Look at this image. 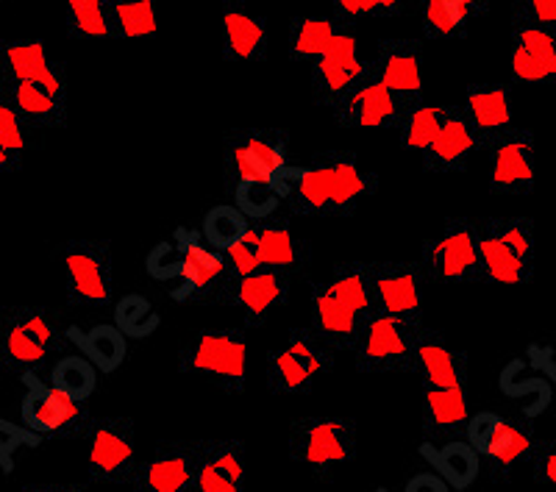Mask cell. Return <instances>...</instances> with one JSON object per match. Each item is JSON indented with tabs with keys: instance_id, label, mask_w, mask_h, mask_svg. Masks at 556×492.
<instances>
[{
	"instance_id": "obj_1",
	"label": "cell",
	"mask_w": 556,
	"mask_h": 492,
	"mask_svg": "<svg viewBox=\"0 0 556 492\" xmlns=\"http://www.w3.org/2000/svg\"><path fill=\"white\" fill-rule=\"evenodd\" d=\"M481 278L504 287L529 285L538 262L534 226L526 217L479 223Z\"/></svg>"
},
{
	"instance_id": "obj_2",
	"label": "cell",
	"mask_w": 556,
	"mask_h": 492,
	"mask_svg": "<svg viewBox=\"0 0 556 492\" xmlns=\"http://www.w3.org/2000/svg\"><path fill=\"white\" fill-rule=\"evenodd\" d=\"M181 370L215 381L217 387L228 392H240L245 387L248 373L245 337L235 328L198 331L184 348Z\"/></svg>"
},
{
	"instance_id": "obj_3",
	"label": "cell",
	"mask_w": 556,
	"mask_h": 492,
	"mask_svg": "<svg viewBox=\"0 0 556 492\" xmlns=\"http://www.w3.org/2000/svg\"><path fill=\"white\" fill-rule=\"evenodd\" d=\"M420 326L415 317L390 315V312H374L356 340V359L362 370L384 373L404 370L415 365V348L420 342Z\"/></svg>"
},
{
	"instance_id": "obj_4",
	"label": "cell",
	"mask_w": 556,
	"mask_h": 492,
	"mask_svg": "<svg viewBox=\"0 0 556 492\" xmlns=\"http://www.w3.org/2000/svg\"><path fill=\"white\" fill-rule=\"evenodd\" d=\"M356 454V426L345 417H306L290 431V456L315 474L348 465Z\"/></svg>"
},
{
	"instance_id": "obj_5",
	"label": "cell",
	"mask_w": 556,
	"mask_h": 492,
	"mask_svg": "<svg viewBox=\"0 0 556 492\" xmlns=\"http://www.w3.org/2000/svg\"><path fill=\"white\" fill-rule=\"evenodd\" d=\"M331 342L320 331H292L267 359V384L273 392H304L331 367Z\"/></svg>"
},
{
	"instance_id": "obj_6",
	"label": "cell",
	"mask_w": 556,
	"mask_h": 492,
	"mask_svg": "<svg viewBox=\"0 0 556 492\" xmlns=\"http://www.w3.org/2000/svg\"><path fill=\"white\" fill-rule=\"evenodd\" d=\"M465 434L481 454V459L490 462L495 476L513 474L520 462L534 459V451H538V440L529 426L506 420L495 412H479V415L468 417Z\"/></svg>"
},
{
	"instance_id": "obj_7",
	"label": "cell",
	"mask_w": 556,
	"mask_h": 492,
	"mask_svg": "<svg viewBox=\"0 0 556 492\" xmlns=\"http://www.w3.org/2000/svg\"><path fill=\"white\" fill-rule=\"evenodd\" d=\"M367 78H376V67L374 62H365L359 56V42L354 34L337 31L326 53L312 64V89L317 101L326 106H334Z\"/></svg>"
},
{
	"instance_id": "obj_8",
	"label": "cell",
	"mask_w": 556,
	"mask_h": 492,
	"mask_svg": "<svg viewBox=\"0 0 556 492\" xmlns=\"http://www.w3.org/2000/svg\"><path fill=\"white\" fill-rule=\"evenodd\" d=\"M490 153V190L495 195H529L538 181L534 137L526 128H506L484 142Z\"/></svg>"
},
{
	"instance_id": "obj_9",
	"label": "cell",
	"mask_w": 556,
	"mask_h": 492,
	"mask_svg": "<svg viewBox=\"0 0 556 492\" xmlns=\"http://www.w3.org/2000/svg\"><path fill=\"white\" fill-rule=\"evenodd\" d=\"M424 270L440 281H476L481 278L479 223L459 220L440 231L424 248Z\"/></svg>"
},
{
	"instance_id": "obj_10",
	"label": "cell",
	"mask_w": 556,
	"mask_h": 492,
	"mask_svg": "<svg viewBox=\"0 0 556 492\" xmlns=\"http://www.w3.org/2000/svg\"><path fill=\"white\" fill-rule=\"evenodd\" d=\"M59 342H62V337L56 331V323L45 310H34V306L7 310L0 348H3V356L9 359V365H42L56 351Z\"/></svg>"
},
{
	"instance_id": "obj_11",
	"label": "cell",
	"mask_w": 556,
	"mask_h": 492,
	"mask_svg": "<svg viewBox=\"0 0 556 492\" xmlns=\"http://www.w3.org/2000/svg\"><path fill=\"white\" fill-rule=\"evenodd\" d=\"M290 171L285 137L276 131H237L228 142V173L237 181L278 184Z\"/></svg>"
},
{
	"instance_id": "obj_12",
	"label": "cell",
	"mask_w": 556,
	"mask_h": 492,
	"mask_svg": "<svg viewBox=\"0 0 556 492\" xmlns=\"http://www.w3.org/2000/svg\"><path fill=\"white\" fill-rule=\"evenodd\" d=\"M67 298L76 306H106L112 298V260L103 242H70L64 251Z\"/></svg>"
},
{
	"instance_id": "obj_13",
	"label": "cell",
	"mask_w": 556,
	"mask_h": 492,
	"mask_svg": "<svg viewBox=\"0 0 556 492\" xmlns=\"http://www.w3.org/2000/svg\"><path fill=\"white\" fill-rule=\"evenodd\" d=\"M137 470V440L126 417L98 420L89 437V476L96 481H131Z\"/></svg>"
},
{
	"instance_id": "obj_14",
	"label": "cell",
	"mask_w": 556,
	"mask_h": 492,
	"mask_svg": "<svg viewBox=\"0 0 556 492\" xmlns=\"http://www.w3.org/2000/svg\"><path fill=\"white\" fill-rule=\"evenodd\" d=\"M201 442L159 445L131 476L134 492H192Z\"/></svg>"
},
{
	"instance_id": "obj_15",
	"label": "cell",
	"mask_w": 556,
	"mask_h": 492,
	"mask_svg": "<svg viewBox=\"0 0 556 492\" xmlns=\"http://www.w3.org/2000/svg\"><path fill=\"white\" fill-rule=\"evenodd\" d=\"M28 395L23 401V424L31 434L51 437L67 434V431L81 429L84 406L81 401L70 398L53 384H42L37 376H26Z\"/></svg>"
},
{
	"instance_id": "obj_16",
	"label": "cell",
	"mask_w": 556,
	"mask_h": 492,
	"mask_svg": "<svg viewBox=\"0 0 556 492\" xmlns=\"http://www.w3.org/2000/svg\"><path fill=\"white\" fill-rule=\"evenodd\" d=\"M173 242L181 251V276H178L176 290L170 292L173 301L206 295L226 276V253L208 245L203 234L192 228H178Z\"/></svg>"
},
{
	"instance_id": "obj_17",
	"label": "cell",
	"mask_w": 556,
	"mask_h": 492,
	"mask_svg": "<svg viewBox=\"0 0 556 492\" xmlns=\"http://www.w3.org/2000/svg\"><path fill=\"white\" fill-rule=\"evenodd\" d=\"M331 109L337 121L348 128H387L404 121L415 106L392 96L379 78H367Z\"/></svg>"
},
{
	"instance_id": "obj_18",
	"label": "cell",
	"mask_w": 556,
	"mask_h": 492,
	"mask_svg": "<svg viewBox=\"0 0 556 492\" xmlns=\"http://www.w3.org/2000/svg\"><path fill=\"white\" fill-rule=\"evenodd\" d=\"M376 78L390 89L392 96L417 106L424 96V51L415 39H384L374 59Z\"/></svg>"
},
{
	"instance_id": "obj_19",
	"label": "cell",
	"mask_w": 556,
	"mask_h": 492,
	"mask_svg": "<svg viewBox=\"0 0 556 492\" xmlns=\"http://www.w3.org/2000/svg\"><path fill=\"white\" fill-rule=\"evenodd\" d=\"M248 470L242 442H201L192 492H245Z\"/></svg>"
},
{
	"instance_id": "obj_20",
	"label": "cell",
	"mask_w": 556,
	"mask_h": 492,
	"mask_svg": "<svg viewBox=\"0 0 556 492\" xmlns=\"http://www.w3.org/2000/svg\"><path fill=\"white\" fill-rule=\"evenodd\" d=\"M513 73L523 84H556V31L515 23Z\"/></svg>"
},
{
	"instance_id": "obj_21",
	"label": "cell",
	"mask_w": 556,
	"mask_h": 492,
	"mask_svg": "<svg viewBox=\"0 0 556 492\" xmlns=\"http://www.w3.org/2000/svg\"><path fill=\"white\" fill-rule=\"evenodd\" d=\"M223 53L228 62H262L267 53V23L251 12L245 0H226L223 7Z\"/></svg>"
},
{
	"instance_id": "obj_22",
	"label": "cell",
	"mask_w": 556,
	"mask_h": 492,
	"mask_svg": "<svg viewBox=\"0 0 556 492\" xmlns=\"http://www.w3.org/2000/svg\"><path fill=\"white\" fill-rule=\"evenodd\" d=\"M479 148H484L481 137L476 134V128L470 126V121L465 117L462 109H448L445 114L443 128L437 134V139L429 146L426 156V167L434 173H451L459 171L462 164L468 162Z\"/></svg>"
},
{
	"instance_id": "obj_23",
	"label": "cell",
	"mask_w": 556,
	"mask_h": 492,
	"mask_svg": "<svg viewBox=\"0 0 556 492\" xmlns=\"http://www.w3.org/2000/svg\"><path fill=\"white\" fill-rule=\"evenodd\" d=\"M462 112L476 128L481 142H490L513 128V92L506 84H473L465 92Z\"/></svg>"
},
{
	"instance_id": "obj_24",
	"label": "cell",
	"mask_w": 556,
	"mask_h": 492,
	"mask_svg": "<svg viewBox=\"0 0 556 492\" xmlns=\"http://www.w3.org/2000/svg\"><path fill=\"white\" fill-rule=\"evenodd\" d=\"M376 310L401 317L420 312V276L412 265H374Z\"/></svg>"
},
{
	"instance_id": "obj_25",
	"label": "cell",
	"mask_w": 556,
	"mask_h": 492,
	"mask_svg": "<svg viewBox=\"0 0 556 492\" xmlns=\"http://www.w3.org/2000/svg\"><path fill=\"white\" fill-rule=\"evenodd\" d=\"M420 456L429 462V467H434V474L443 476L448 481L451 490L465 492L479 481L481 476V462L479 451L470 445L468 440H448L443 445H431V442H424L420 445Z\"/></svg>"
},
{
	"instance_id": "obj_26",
	"label": "cell",
	"mask_w": 556,
	"mask_h": 492,
	"mask_svg": "<svg viewBox=\"0 0 556 492\" xmlns=\"http://www.w3.org/2000/svg\"><path fill=\"white\" fill-rule=\"evenodd\" d=\"M9 101L20 112L23 123L31 128H51L64 121V101L67 89L51 84L12 81L9 84Z\"/></svg>"
},
{
	"instance_id": "obj_27",
	"label": "cell",
	"mask_w": 556,
	"mask_h": 492,
	"mask_svg": "<svg viewBox=\"0 0 556 492\" xmlns=\"http://www.w3.org/2000/svg\"><path fill=\"white\" fill-rule=\"evenodd\" d=\"M228 290H231V303H237L253 323H260L262 317L270 315L276 303L285 301L287 278L281 270L262 267V270L251 273V276L235 278L228 285Z\"/></svg>"
},
{
	"instance_id": "obj_28",
	"label": "cell",
	"mask_w": 556,
	"mask_h": 492,
	"mask_svg": "<svg viewBox=\"0 0 556 492\" xmlns=\"http://www.w3.org/2000/svg\"><path fill=\"white\" fill-rule=\"evenodd\" d=\"M3 67H7L12 81H34L64 87V73L39 39H17V42L3 45Z\"/></svg>"
},
{
	"instance_id": "obj_29",
	"label": "cell",
	"mask_w": 556,
	"mask_h": 492,
	"mask_svg": "<svg viewBox=\"0 0 556 492\" xmlns=\"http://www.w3.org/2000/svg\"><path fill=\"white\" fill-rule=\"evenodd\" d=\"M415 367L424 376L426 387H465V356L434 337H420L415 348Z\"/></svg>"
},
{
	"instance_id": "obj_30",
	"label": "cell",
	"mask_w": 556,
	"mask_h": 492,
	"mask_svg": "<svg viewBox=\"0 0 556 492\" xmlns=\"http://www.w3.org/2000/svg\"><path fill=\"white\" fill-rule=\"evenodd\" d=\"M498 387L509 401H523L526 417H540L554 401V384L543 379L540 373H529V365L523 359L506 362Z\"/></svg>"
},
{
	"instance_id": "obj_31",
	"label": "cell",
	"mask_w": 556,
	"mask_h": 492,
	"mask_svg": "<svg viewBox=\"0 0 556 492\" xmlns=\"http://www.w3.org/2000/svg\"><path fill=\"white\" fill-rule=\"evenodd\" d=\"M312 310H315V326L331 345L340 348H356L359 340V331L365 326V317L356 315L354 310H348L340 298L331 295L326 287L315 292L312 298Z\"/></svg>"
},
{
	"instance_id": "obj_32",
	"label": "cell",
	"mask_w": 556,
	"mask_h": 492,
	"mask_svg": "<svg viewBox=\"0 0 556 492\" xmlns=\"http://www.w3.org/2000/svg\"><path fill=\"white\" fill-rule=\"evenodd\" d=\"M67 337L81 348V354L101 373H114L126 362V335L114 323H101V326L89 328L87 335L78 328H70Z\"/></svg>"
},
{
	"instance_id": "obj_33",
	"label": "cell",
	"mask_w": 556,
	"mask_h": 492,
	"mask_svg": "<svg viewBox=\"0 0 556 492\" xmlns=\"http://www.w3.org/2000/svg\"><path fill=\"white\" fill-rule=\"evenodd\" d=\"M468 398L465 387H429L424 404V424L429 434H448L468 424Z\"/></svg>"
},
{
	"instance_id": "obj_34",
	"label": "cell",
	"mask_w": 556,
	"mask_h": 492,
	"mask_svg": "<svg viewBox=\"0 0 556 492\" xmlns=\"http://www.w3.org/2000/svg\"><path fill=\"white\" fill-rule=\"evenodd\" d=\"M334 181V212L354 209L367 192L374 190V176H367L351 153H326Z\"/></svg>"
},
{
	"instance_id": "obj_35",
	"label": "cell",
	"mask_w": 556,
	"mask_h": 492,
	"mask_svg": "<svg viewBox=\"0 0 556 492\" xmlns=\"http://www.w3.org/2000/svg\"><path fill=\"white\" fill-rule=\"evenodd\" d=\"M326 290L334 298H340L348 310H354L359 317H370L376 310V292H374V270L370 267H342L334 278H331Z\"/></svg>"
},
{
	"instance_id": "obj_36",
	"label": "cell",
	"mask_w": 556,
	"mask_h": 492,
	"mask_svg": "<svg viewBox=\"0 0 556 492\" xmlns=\"http://www.w3.org/2000/svg\"><path fill=\"white\" fill-rule=\"evenodd\" d=\"M337 23L331 17H298L290 26V56L295 62L315 64L326 53Z\"/></svg>"
},
{
	"instance_id": "obj_37",
	"label": "cell",
	"mask_w": 556,
	"mask_h": 492,
	"mask_svg": "<svg viewBox=\"0 0 556 492\" xmlns=\"http://www.w3.org/2000/svg\"><path fill=\"white\" fill-rule=\"evenodd\" d=\"M106 12L114 37L142 39L156 34L153 0H106Z\"/></svg>"
},
{
	"instance_id": "obj_38",
	"label": "cell",
	"mask_w": 556,
	"mask_h": 492,
	"mask_svg": "<svg viewBox=\"0 0 556 492\" xmlns=\"http://www.w3.org/2000/svg\"><path fill=\"white\" fill-rule=\"evenodd\" d=\"M51 384L76 401H87L98 390V367L87 356H62L51 370Z\"/></svg>"
},
{
	"instance_id": "obj_39",
	"label": "cell",
	"mask_w": 556,
	"mask_h": 492,
	"mask_svg": "<svg viewBox=\"0 0 556 492\" xmlns=\"http://www.w3.org/2000/svg\"><path fill=\"white\" fill-rule=\"evenodd\" d=\"M114 326L121 328L126 337L142 340V337H151L162 326V317H159V312L153 310V303L146 295L128 292L114 306Z\"/></svg>"
},
{
	"instance_id": "obj_40",
	"label": "cell",
	"mask_w": 556,
	"mask_h": 492,
	"mask_svg": "<svg viewBox=\"0 0 556 492\" xmlns=\"http://www.w3.org/2000/svg\"><path fill=\"white\" fill-rule=\"evenodd\" d=\"M451 106H415L404 121H401V146L406 151L426 153L443 128L445 114Z\"/></svg>"
},
{
	"instance_id": "obj_41",
	"label": "cell",
	"mask_w": 556,
	"mask_h": 492,
	"mask_svg": "<svg viewBox=\"0 0 556 492\" xmlns=\"http://www.w3.org/2000/svg\"><path fill=\"white\" fill-rule=\"evenodd\" d=\"M248 228H251V220L242 215L240 209L231 206V203H220V206L206 212L201 234L208 245L217 248V251H226V248H231L240 240Z\"/></svg>"
},
{
	"instance_id": "obj_42",
	"label": "cell",
	"mask_w": 556,
	"mask_h": 492,
	"mask_svg": "<svg viewBox=\"0 0 556 492\" xmlns=\"http://www.w3.org/2000/svg\"><path fill=\"white\" fill-rule=\"evenodd\" d=\"M285 201V190L278 184L262 181H237L235 184V206L240 209L248 220H270Z\"/></svg>"
},
{
	"instance_id": "obj_43",
	"label": "cell",
	"mask_w": 556,
	"mask_h": 492,
	"mask_svg": "<svg viewBox=\"0 0 556 492\" xmlns=\"http://www.w3.org/2000/svg\"><path fill=\"white\" fill-rule=\"evenodd\" d=\"M67 31L81 39H112L106 0H67Z\"/></svg>"
},
{
	"instance_id": "obj_44",
	"label": "cell",
	"mask_w": 556,
	"mask_h": 492,
	"mask_svg": "<svg viewBox=\"0 0 556 492\" xmlns=\"http://www.w3.org/2000/svg\"><path fill=\"white\" fill-rule=\"evenodd\" d=\"M420 14H424L426 34L434 39L454 37L476 17L470 9L459 7L456 0H420Z\"/></svg>"
},
{
	"instance_id": "obj_45",
	"label": "cell",
	"mask_w": 556,
	"mask_h": 492,
	"mask_svg": "<svg viewBox=\"0 0 556 492\" xmlns=\"http://www.w3.org/2000/svg\"><path fill=\"white\" fill-rule=\"evenodd\" d=\"M262 265L273 270H292L298 265V242L287 226H256Z\"/></svg>"
},
{
	"instance_id": "obj_46",
	"label": "cell",
	"mask_w": 556,
	"mask_h": 492,
	"mask_svg": "<svg viewBox=\"0 0 556 492\" xmlns=\"http://www.w3.org/2000/svg\"><path fill=\"white\" fill-rule=\"evenodd\" d=\"M223 253H226V273L231 276V281H235V278L251 276V273L265 267L260 256V231H256V226L248 228L240 240L231 248H226Z\"/></svg>"
},
{
	"instance_id": "obj_47",
	"label": "cell",
	"mask_w": 556,
	"mask_h": 492,
	"mask_svg": "<svg viewBox=\"0 0 556 492\" xmlns=\"http://www.w3.org/2000/svg\"><path fill=\"white\" fill-rule=\"evenodd\" d=\"M28 126L23 123L20 112L14 109V103L9 98L0 101V146L7 148L9 153L14 156H23L28 146V137H26Z\"/></svg>"
},
{
	"instance_id": "obj_48",
	"label": "cell",
	"mask_w": 556,
	"mask_h": 492,
	"mask_svg": "<svg viewBox=\"0 0 556 492\" xmlns=\"http://www.w3.org/2000/svg\"><path fill=\"white\" fill-rule=\"evenodd\" d=\"M146 270L153 281H178V276H181V251H178L176 242H159L148 253Z\"/></svg>"
},
{
	"instance_id": "obj_49",
	"label": "cell",
	"mask_w": 556,
	"mask_h": 492,
	"mask_svg": "<svg viewBox=\"0 0 556 492\" xmlns=\"http://www.w3.org/2000/svg\"><path fill=\"white\" fill-rule=\"evenodd\" d=\"M515 23L556 31V0H513Z\"/></svg>"
},
{
	"instance_id": "obj_50",
	"label": "cell",
	"mask_w": 556,
	"mask_h": 492,
	"mask_svg": "<svg viewBox=\"0 0 556 492\" xmlns=\"http://www.w3.org/2000/svg\"><path fill=\"white\" fill-rule=\"evenodd\" d=\"M23 442H34V445H37V434H26L20 426L0 420V465L7 467V470H12L14 451H17Z\"/></svg>"
},
{
	"instance_id": "obj_51",
	"label": "cell",
	"mask_w": 556,
	"mask_h": 492,
	"mask_svg": "<svg viewBox=\"0 0 556 492\" xmlns=\"http://www.w3.org/2000/svg\"><path fill=\"white\" fill-rule=\"evenodd\" d=\"M531 465H534V479L548 487L551 492H556V440L538 445Z\"/></svg>"
},
{
	"instance_id": "obj_52",
	"label": "cell",
	"mask_w": 556,
	"mask_h": 492,
	"mask_svg": "<svg viewBox=\"0 0 556 492\" xmlns=\"http://www.w3.org/2000/svg\"><path fill=\"white\" fill-rule=\"evenodd\" d=\"M526 354H529V365L534 367V373H540L543 379H548L551 384H556V351H554V345H540V342H531Z\"/></svg>"
},
{
	"instance_id": "obj_53",
	"label": "cell",
	"mask_w": 556,
	"mask_h": 492,
	"mask_svg": "<svg viewBox=\"0 0 556 492\" xmlns=\"http://www.w3.org/2000/svg\"><path fill=\"white\" fill-rule=\"evenodd\" d=\"M404 492H451V487L440 474H434V470H424V474H415L409 481H406Z\"/></svg>"
},
{
	"instance_id": "obj_54",
	"label": "cell",
	"mask_w": 556,
	"mask_h": 492,
	"mask_svg": "<svg viewBox=\"0 0 556 492\" xmlns=\"http://www.w3.org/2000/svg\"><path fill=\"white\" fill-rule=\"evenodd\" d=\"M334 9L342 20L376 17V0H334Z\"/></svg>"
},
{
	"instance_id": "obj_55",
	"label": "cell",
	"mask_w": 556,
	"mask_h": 492,
	"mask_svg": "<svg viewBox=\"0 0 556 492\" xmlns=\"http://www.w3.org/2000/svg\"><path fill=\"white\" fill-rule=\"evenodd\" d=\"M406 7H412V0H376V17H387V14H399Z\"/></svg>"
},
{
	"instance_id": "obj_56",
	"label": "cell",
	"mask_w": 556,
	"mask_h": 492,
	"mask_svg": "<svg viewBox=\"0 0 556 492\" xmlns=\"http://www.w3.org/2000/svg\"><path fill=\"white\" fill-rule=\"evenodd\" d=\"M26 492H87V487H78V484H37V487H26Z\"/></svg>"
},
{
	"instance_id": "obj_57",
	"label": "cell",
	"mask_w": 556,
	"mask_h": 492,
	"mask_svg": "<svg viewBox=\"0 0 556 492\" xmlns=\"http://www.w3.org/2000/svg\"><path fill=\"white\" fill-rule=\"evenodd\" d=\"M17 164H20V156H14V153H9L7 148L0 146V173L14 171V167H17Z\"/></svg>"
},
{
	"instance_id": "obj_58",
	"label": "cell",
	"mask_w": 556,
	"mask_h": 492,
	"mask_svg": "<svg viewBox=\"0 0 556 492\" xmlns=\"http://www.w3.org/2000/svg\"><path fill=\"white\" fill-rule=\"evenodd\" d=\"M456 3H459V7H465V9H470V12L479 17V14L486 9V3H490V0H456Z\"/></svg>"
},
{
	"instance_id": "obj_59",
	"label": "cell",
	"mask_w": 556,
	"mask_h": 492,
	"mask_svg": "<svg viewBox=\"0 0 556 492\" xmlns=\"http://www.w3.org/2000/svg\"><path fill=\"white\" fill-rule=\"evenodd\" d=\"M9 84H12V78H9L7 67L0 64V101H3V98H9Z\"/></svg>"
},
{
	"instance_id": "obj_60",
	"label": "cell",
	"mask_w": 556,
	"mask_h": 492,
	"mask_svg": "<svg viewBox=\"0 0 556 492\" xmlns=\"http://www.w3.org/2000/svg\"><path fill=\"white\" fill-rule=\"evenodd\" d=\"M3 320H7V310H3V303H0V342H3ZM3 351V348H0Z\"/></svg>"
},
{
	"instance_id": "obj_61",
	"label": "cell",
	"mask_w": 556,
	"mask_h": 492,
	"mask_svg": "<svg viewBox=\"0 0 556 492\" xmlns=\"http://www.w3.org/2000/svg\"><path fill=\"white\" fill-rule=\"evenodd\" d=\"M3 365H9V359L3 356V351H0V367H3Z\"/></svg>"
},
{
	"instance_id": "obj_62",
	"label": "cell",
	"mask_w": 556,
	"mask_h": 492,
	"mask_svg": "<svg viewBox=\"0 0 556 492\" xmlns=\"http://www.w3.org/2000/svg\"><path fill=\"white\" fill-rule=\"evenodd\" d=\"M554 351H556V340H554Z\"/></svg>"
},
{
	"instance_id": "obj_63",
	"label": "cell",
	"mask_w": 556,
	"mask_h": 492,
	"mask_svg": "<svg viewBox=\"0 0 556 492\" xmlns=\"http://www.w3.org/2000/svg\"><path fill=\"white\" fill-rule=\"evenodd\" d=\"M376 492H387V490H376Z\"/></svg>"
}]
</instances>
